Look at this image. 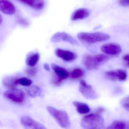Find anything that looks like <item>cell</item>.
<instances>
[{
	"label": "cell",
	"mask_w": 129,
	"mask_h": 129,
	"mask_svg": "<svg viewBox=\"0 0 129 129\" xmlns=\"http://www.w3.org/2000/svg\"><path fill=\"white\" fill-rule=\"evenodd\" d=\"M81 124L84 129H102L105 126V121L101 115L90 114L82 118Z\"/></svg>",
	"instance_id": "obj_1"
},
{
	"label": "cell",
	"mask_w": 129,
	"mask_h": 129,
	"mask_svg": "<svg viewBox=\"0 0 129 129\" xmlns=\"http://www.w3.org/2000/svg\"><path fill=\"white\" fill-rule=\"evenodd\" d=\"M109 59L108 56L104 54L95 55H87L83 58V62L86 69L88 70H95L99 66L106 63Z\"/></svg>",
	"instance_id": "obj_2"
},
{
	"label": "cell",
	"mask_w": 129,
	"mask_h": 129,
	"mask_svg": "<svg viewBox=\"0 0 129 129\" xmlns=\"http://www.w3.org/2000/svg\"><path fill=\"white\" fill-rule=\"evenodd\" d=\"M47 110L60 126L65 129H68L70 127L71 124L66 112L56 109L50 106L47 107Z\"/></svg>",
	"instance_id": "obj_3"
},
{
	"label": "cell",
	"mask_w": 129,
	"mask_h": 129,
	"mask_svg": "<svg viewBox=\"0 0 129 129\" xmlns=\"http://www.w3.org/2000/svg\"><path fill=\"white\" fill-rule=\"evenodd\" d=\"M77 36L79 40L89 43L105 41L110 38L109 35L100 32L92 33L81 32L78 34Z\"/></svg>",
	"instance_id": "obj_4"
},
{
	"label": "cell",
	"mask_w": 129,
	"mask_h": 129,
	"mask_svg": "<svg viewBox=\"0 0 129 129\" xmlns=\"http://www.w3.org/2000/svg\"><path fill=\"white\" fill-rule=\"evenodd\" d=\"M4 96L7 99L15 103L21 104L25 100V94L23 90L19 89H10L5 92Z\"/></svg>",
	"instance_id": "obj_5"
},
{
	"label": "cell",
	"mask_w": 129,
	"mask_h": 129,
	"mask_svg": "<svg viewBox=\"0 0 129 129\" xmlns=\"http://www.w3.org/2000/svg\"><path fill=\"white\" fill-rule=\"evenodd\" d=\"M79 90L83 95L87 99H96L99 97V95L95 92L92 87L84 80H81L80 81Z\"/></svg>",
	"instance_id": "obj_6"
},
{
	"label": "cell",
	"mask_w": 129,
	"mask_h": 129,
	"mask_svg": "<svg viewBox=\"0 0 129 129\" xmlns=\"http://www.w3.org/2000/svg\"><path fill=\"white\" fill-rule=\"evenodd\" d=\"M51 41L53 43H56L61 41L69 43L74 46L78 45V43L72 36L64 32H58L52 37Z\"/></svg>",
	"instance_id": "obj_7"
},
{
	"label": "cell",
	"mask_w": 129,
	"mask_h": 129,
	"mask_svg": "<svg viewBox=\"0 0 129 129\" xmlns=\"http://www.w3.org/2000/svg\"><path fill=\"white\" fill-rule=\"evenodd\" d=\"M101 49L105 53L114 55H118L121 52V47L119 44L112 43L103 44Z\"/></svg>",
	"instance_id": "obj_8"
},
{
	"label": "cell",
	"mask_w": 129,
	"mask_h": 129,
	"mask_svg": "<svg viewBox=\"0 0 129 129\" xmlns=\"http://www.w3.org/2000/svg\"><path fill=\"white\" fill-rule=\"evenodd\" d=\"M55 53L59 58L66 61H72L75 60L77 57V55L75 53L60 48H57L55 50Z\"/></svg>",
	"instance_id": "obj_9"
},
{
	"label": "cell",
	"mask_w": 129,
	"mask_h": 129,
	"mask_svg": "<svg viewBox=\"0 0 129 129\" xmlns=\"http://www.w3.org/2000/svg\"><path fill=\"white\" fill-rule=\"evenodd\" d=\"M0 11L6 15H10L15 14L16 10L14 4L10 1L0 0Z\"/></svg>",
	"instance_id": "obj_10"
},
{
	"label": "cell",
	"mask_w": 129,
	"mask_h": 129,
	"mask_svg": "<svg viewBox=\"0 0 129 129\" xmlns=\"http://www.w3.org/2000/svg\"><path fill=\"white\" fill-rule=\"evenodd\" d=\"M89 10L86 8H80L76 10L72 13L71 17L72 21L84 19L89 16Z\"/></svg>",
	"instance_id": "obj_11"
},
{
	"label": "cell",
	"mask_w": 129,
	"mask_h": 129,
	"mask_svg": "<svg viewBox=\"0 0 129 129\" xmlns=\"http://www.w3.org/2000/svg\"><path fill=\"white\" fill-rule=\"evenodd\" d=\"M19 2L37 10H41L44 8L45 2L43 1H20Z\"/></svg>",
	"instance_id": "obj_12"
},
{
	"label": "cell",
	"mask_w": 129,
	"mask_h": 129,
	"mask_svg": "<svg viewBox=\"0 0 129 129\" xmlns=\"http://www.w3.org/2000/svg\"><path fill=\"white\" fill-rule=\"evenodd\" d=\"M52 68L54 70L55 74L60 79L63 80L68 78L69 76V73L64 68L59 66L58 65L52 64Z\"/></svg>",
	"instance_id": "obj_13"
},
{
	"label": "cell",
	"mask_w": 129,
	"mask_h": 129,
	"mask_svg": "<svg viewBox=\"0 0 129 129\" xmlns=\"http://www.w3.org/2000/svg\"><path fill=\"white\" fill-rule=\"evenodd\" d=\"M73 103L76 107L77 111L81 114H87L90 111V107L86 103L78 101H74Z\"/></svg>",
	"instance_id": "obj_14"
},
{
	"label": "cell",
	"mask_w": 129,
	"mask_h": 129,
	"mask_svg": "<svg viewBox=\"0 0 129 129\" xmlns=\"http://www.w3.org/2000/svg\"><path fill=\"white\" fill-rule=\"evenodd\" d=\"M105 129H128V123L124 120H115Z\"/></svg>",
	"instance_id": "obj_15"
},
{
	"label": "cell",
	"mask_w": 129,
	"mask_h": 129,
	"mask_svg": "<svg viewBox=\"0 0 129 129\" xmlns=\"http://www.w3.org/2000/svg\"><path fill=\"white\" fill-rule=\"evenodd\" d=\"M18 79L12 77L5 78L3 80V84L6 87L10 89H15L18 85Z\"/></svg>",
	"instance_id": "obj_16"
},
{
	"label": "cell",
	"mask_w": 129,
	"mask_h": 129,
	"mask_svg": "<svg viewBox=\"0 0 129 129\" xmlns=\"http://www.w3.org/2000/svg\"><path fill=\"white\" fill-rule=\"evenodd\" d=\"M40 58V54L38 53H32L28 56L27 58L26 61V64L30 67H34L39 61Z\"/></svg>",
	"instance_id": "obj_17"
},
{
	"label": "cell",
	"mask_w": 129,
	"mask_h": 129,
	"mask_svg": "<svg viewBox=\"0 0 129 129\" xmlns=\"http://www.w3.org/2000/svg\"><path fill=\"white\" fill-rule=\"evenodd\" d=\"M25 90L30 96L34 98L39 96L41 93V90L40 87L36 86L28 87L26 88Z\"/></svg>",
	"instance_id": "obj_18"
},
{
	"label": "cell",
	"mask_w": 129,
	"mask_h": 129,
	"mask_svg": "<svg viewBox=\"0 0 129 129\" xmlns=\"http://www.w3.org/2000/svg\"><path fill=\"white\" fill-rule=\"evenodd\" d=\"M85 72L83 69L80 68L74 69L70 73V77L72 78L75 80L80 79L84 77Z\"/></svg>",
	"instance_id": "obj_19"
},
{
	"label": "cell",
	"mask_w": 129,
	"mask_h": 129,
	"mask_svg": "<svg viewBox=\"0 0 129 129\" xmlns=\"http://www.w3.org/2000/svg\"><path fill=\"white\" fill-rule=\"evenodd\" d=\"M35 121L34 119L28 116H23L21 119L22 124L27 127H32Z\"/></svg>",
	"instance_id": "obj_20"
},
{
	"label": "cell",
	"mask_w": 129,
	"mask_h": 129,
	"mask_svg": "<svg viewBox=\"0 0 129 129\" xmlns=\"http://www.w3.org/2000/svg\"><path fill=\"white\" fill-rule=\"evenodd\" d=\"M118 80L124 81L126 80L127 77V72L125 69H119L116 71Z\"/></svg>",
	"instance_id": "obj_21"
},
{
	"label": "cell",
	"mask_w": 129,
	"mask_h": 129,
	"mask_svg": "<svg viewBox=\"0 0 129 129\" xmlns=\"http://www.w3.org/2000/svg\"><path fill=\"white\" fill-rule=\"evenodd\" d=\"M105 76L106 79L111 81H116L118 80L116 71H110L106 72L105 73Z\"/></svg>",
	"instance_id": "obj_22"
},
{
	"label": "cell",
	"mask_w": 129,
	"mask_h": 129,
	"mask_svg": "<svg viewBox=\"0 0 129 129\" xmlns=\"http://www.w3.org/2000/svg\"><path fill=\"white\" fill-rule=\"evenodd\" d=\"M17 82L18 84H21L25 86H29L32 83V81L30 79L24 77L18 79Z\"/></svg>",
	"instance_id": "obj_23"
},
{
	"label": "cell",
	"mask_w": 129,
	"mask_h": 129,
	"mask_svg": "<svg viewBox=\"0 0 129 129\" xmlns=\"http://www.w3.org/2000/svg\"><path fill=\"white\" fill-rule=\"evenodd\" d=\"M52 83L54 86H59L63 83V80L60 79L55 74H53L52 77Z\"/></svg>",
	"instance_id": "obj_24"
},
{
	"label": "cell",
	"mask_w": 129,
	"mask_h": 129,
	"mask_svg": "<svg viewBox=\"0 0 129 129\" xmlns=\"http://www.w3.org/2000/svg\"><path fill=\"white\" fill-rule=\"evenodd\" d=\"M37 68L35 67H31L28 68L26 71V74L29 77H33L36 75L38 72Z\"/></svg>",
	"instance_id": "obj_25"
},
{
	"label": "cell",
	"mask_w": 129,
	"mask_h": 129,
	"mask_svg": "<svg viewBox=\"0 0 129 129\" xmlns=\"http://www.w3.org/2000/svg\"><path fill=\"white\" fill-rule=\"evenodd\" d=\"M121 104L123 108L128 111L129 109V96H127L123 99L121 101Z\"/></svg>",
	"instance_id": "obj_26"
},
{
	"label": "cell",
	"mask_w": 129,
	"mask_h": 129,
	"mask_svg": "<svg viewBox=\"0 0 129 129\" xmlns=\"http://www.w3.org/2000/svg\"><path fill=\"white\" fill-rule=\"evenodd\" d=\"M32 127L34 129H47L41 123L37 122L36 121H35Z\"/></svg>",
	"instance_id": "obj_27"
},
{
	"label": "cell",
	"mask_w": 129,
	"mask_h": 129,
	"mask_svg": "<svg viewBox=\"0 0 129 129\" xmlns=\"http://www.w3.org/2000/svg\"><path fill=\"white\" fill-rule=\"evenodd\" d=\"M122 59L124 61V65L125 67H129V54L124 55L122 57Z\"/></svg>",
	"instance_id": "obj_28"
},
{
	"label": "cell",
	"mask_w": 129,
	"mask_h": 129,
	"mask_svg": "<svg viewBox=\"0 0 129 129\" xmlns=\"http://www.w3.org/2000/svg\"><path fill=\"white\" fill-rule=\"evenodd\" d=\"M119 4L124 7L129 6V2L128 1H118Z\"/></svg>",
	"instance_id": "obj_29"
},
{
	"label": "cell",
	"mask_w": 129,
	"mask_h": 129,
	"mask_svg": "<svg viewBox=\"0 0 129 129\" xmlns=\"http://www.w3.org/2000/svg\"><path fill=\"white\" fill-rule=\"evenodd\" d=\"M105 111V109L103 107H99L97 109L96 114L100 115Z\"/></svg>",
	"instance_id": "obj_30"
},
{
	"label": "cell",
	"mask_w": 129,
	"mask_h": 129,
	"mask_svg": "<svg viewBox=\"0 0 129 129\" xmlns=\"http://www.w3.org/2000/svg\"><path fill=\"white\" fill-rule=\"evenodd\" d=\"M44 68L46 71H50V68L49 66L47 63H45L44 64Z\"/></svg>",
	"instance_id": "obj_31"
},
{
	"label": "cell",
	"mask_w": 129,
	"mask_h": 129,
	"mask_svg": "<svg viewBox=\"0 0 129 129\" xmlns=\"http://www.w3.org/2000/svg\"><path fill=\"white\" fill-rule=\"evenodd\" d=\"M3 18H2L1 15L0 14V25H1V24H2V22H3Z\"/></svg>",
	"instance_id": "obj_32"
}]
</instances>
